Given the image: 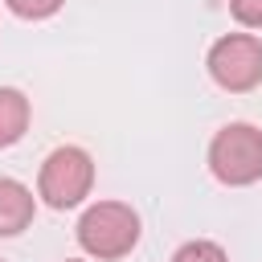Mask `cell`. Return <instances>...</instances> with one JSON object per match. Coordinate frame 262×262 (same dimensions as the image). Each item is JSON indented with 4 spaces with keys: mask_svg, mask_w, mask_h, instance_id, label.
I'll list each match as a JSON object with an SVG mask.
<instances>
[{
    "mask_svg": "<svg viewBox=\"0 0 262 262\" xmlns=\"http://www.w3.org/2000/svg\"><path fill=\"white\" fill-rule=\"evenodd\" d=\"M78 246L98 262L131 254L139 246V213L123 201H94L78 217Z\"/></svg>",
    "mask_w": 262,
    "mask_h": 262,
    "instance_id": "6da1fadb",
    "label": "cell"
},
{
    "mask_svg": "<svg viewBox=\"0 0 262 262\" xmlns=\"http://www.w3.org/2000/svg\"><path fill=\"white\" fill-rule=\"evenodd\" d=\"M209 172L229 188L262 180V131L254 123H225L209 143Z\"/></svg>",
    "mask_w": 262,
    "mask_h": 262,
    "instance_id": "7a4b0ae2",
    "label": "cell"
},
{
    "mask_svg": "<svg viewBox=\"0 0 262 262\" xmlns=\"http://www.w3.org/2000/svg\"><path fill=\"white\" fill-rule=\"evenodd\" d=\"M94 188V160L86 147H53L41 164V176H37V196H45V205L53 209H74L90 196Z\"/></svg>",
    "mask_w": 262,
    "mask_h": 262,
    "instance_id": "3957f363",
    "label": "cell"
},
{
    "mask_svg": "<svg viewBox=\"0 0 262 262\" xmlns=\"http://www.w3.org/2000/svg\"><path fill=\"white\" fill-rule=\"evenodd\" d=\"M205 70L229 94L254 90L262 82V37H254V33H225V37H217L209 45Z\"/></svg>",
    "mask_w": 262,
    "mask_h": 262,
    "instance_id": "277c9868",
    "label": "cell"
},
{
    "mask_svg": "<svg viewBox=\"0 0 262 262\" xmlns=\"http://www.w3.org/2000/svg\"><path fill=\"white\" fill-rule=\"evenodd\" d=\"M33 213H37L33 188H25L12 176H0V237H16L20 229H29Z\"/></svg>",
    "mask_w": 262,
    "mask_h": 262,
    "instance_id": "5b68a950",
    "label": "cell"
},
{
    "mask_svg": "<svg viewBox=\"0 0 262 262\" xmlns=\"http://www.w3.org/2000/svg\"><path fill=\"white\" fill-rule=\"evenodd\" d=\"M29 98L16 86H0V147H12L25 131H29Z\"/></svg>",
    "mask_w": 262,
    "mask_h": 262,
    "instance_id": "8992f818",
    "label": "cell"
},
{
    "mask_svg": "<svg viewBox=\"0 0 262 262\" xmlns=\"http://www.w3.org/2000/svg\"><path fill=\"white\" fill-rule=\"evenodd\" d=\"M172 262H229V254L217 242H209V237H192V242H184L172 254Z\"/></svg>",
    "mask_w": 262,
    "mask_h": 262,
    "instance_id": "52a82bcc",
    "label": "cell"
},
{
    "mask_svg": "<svg viewBox=\"0 0 262 262\" xmlns=\"http://www.w3.org/2000/svg\"><path fill=\"white\" fill-rule=\"evenodd\" d=\"M16 16H25V20H45V16H53L66 0H4Z\"/></svg>",
    "mask_w": 262,
    "mask_h": 262,
    "instance_id": "ba28073f",
    "label": "cell"
},
{
    "mask_svg": "<svg viewBox=\"0 0 262 262\" xmlns=\"http://www.w3.org/2000/svg\"><path fill=\"white\" fill-rule=\"evenodd\" d=\"M229 12L246 29H262V0H229Z\"/></svg>",
    "mask_w": 262,
    "mask_h": 262,
    "instance_id": "9c48e42d",
    "label": "cell"
},
{
    "mask_svg": "<svg viewBox=\"0 0 262 262\" xmlns=\"http://www.w3.org/2000/svg\"><path fill=\"white\" fill-rule=\"evenodd\" d=\"M66 262H78V258H66Z\"/></svg>",
    "mask_w": 262,
    "mask_h": 262,
    "instance_id": "30bf717a",
    "label": "cell"
}]
</instances>
